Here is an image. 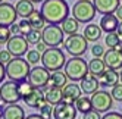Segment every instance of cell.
<instances>
[{"instance_id":"1","label":"cell","mask_w":122,"mask_h":119,"mask_svg":"<svg viewBox=\"0 0 122 119\" xmlns=\"http://www.w3.org/2000/svg\"><path fill=\"white\" fill-rule=\"evenodd\" d=\"M40 12L49 25H60L69 16V6L65 0H44Z\"/></svg>"},{"instance_id":"2","label":"cell","mask_w":122,"mask_h":119,"mask_svg":"<svg viewBox=\"0 0 122 119\" xmlns=\"http://www.w3.org/2000/svg\"><path fill=\"white\" fill-rule=\"evenodd\" d=\"M68 76V79H71L72 82H78L82 81L87 75H88V63L85 62V59H82L81 56L78 57H71L68 59L65 63V71H63Z\"/></svg>"},{"instance_id":"3","label":"cell","mask_w":122,"mask_h":119,"mask_svg":"<svg viewBox=\"0 0 122 119\" xmlns=\"http://www.w3.org/2000/svg\"><path fill=\"white\" fill-rule=\"evenodd\" d=\"M30 72H31L30 62L24 57H13L6 65V76L10 81H15V82L28 79Z\"/></svg>"},{"instance_id":"4","label":"cell","mask_w":122,"mask_h":119,"mask_svg":"<svg viewBox=\"0 0 122 119\" xmlns=\"http://www.w3.org/2000/svg\"><path fill=\"white\" fill-rule=\"evenodd\" d=\"M41 63L50 72H55V71H60L62 68H65L66 57H65V53L60 49L49 47L46 52L41 55Z\"/></svg>"},{"instance_id":"5","label":"cell","mask_w":122,"mask_h":119,"mask_svg":"<svg viewBox=\"0 0 122 119\" xmlns=\"http://www.w3.org/2000/svg\"><path fill=\"white\" fill-rule=\"evenodd\" d=\"M96 7L94 3L90 0H78L76 3H74L72 6V16L80 22V24H90L94 16H96Z\"/></svg>"},{"instance_id":"6","label":"cell","mask_w":122,"mask_h":119,"mask_svg":"<svg viewBox=\"0 0 122 119\" xmlns=\"http://www.w3.org/2000/svg\"><path fill=\"white\" fill-rule=\"evenodd\" d=\"M66 52L74 56V57H78V56H82L87 49H88V41L87 38L82 35V34H72V35H68V38L65 40L63 43Z\"/></svg>"},{"instance_id":"7","label":"cell","mask_w":122,"mask_h":119,"mask_svg":"<svg viewBox=\"0 0 122 119\" xmlns=\"http://www.w3.org/2000/svg\"><path fill=\"white\" fill-rule=\"evenodd\" d=\"M41 37L47 47H59L65 43V32L62 31L60 25H46L41 31Z\"/></svg>"},{"instance_id":"8","label":"cell","mask_w":122,"mask_h":119,"mask_svg":"<svg viewBox=\"0 0 122 119\" xmlns=\"http://www.w3.org/2000/svg\"><path fill=\"white\" fill-rule=\"evenodd\" d=\"M91 106L94 110H97L99 113H107L109 109L113 104V97L110 93L104 91V90H99L94 94H91Z\"/></svg>"},{"instance_id":"9","label":"cell","mask_w":122,"mask_h":119,"mask_svg":"<svg viewBox=\"0 0 122 119\" xmlns=\"http://www.w3.org/2000/svg\"><path fill=\"white\" fill-rule=\"evenodd\" d=\"M0 99H2L3 103H7V104H15L19 100H22L15 81L9 79V81H5L0 85Z\"/></svg>"},{"instance_id":"10","label":"cell","mask_w":122,"mask_h":119,"mask_svg":"<svg viewBox=\"0 0 122 119\" xmlns=\"http://www.w3.org/2000/svg\"><path fill=\"white\" fill-rule=\"evenodd\" d=\"M49 79H50V71L46 69L44 66H34L28 75V81L34 88L43 90L49 85Z\"/></svg>"},{"instance_id":"11","label":"cell","mask_w":122,"mask_h":119,"mask_svg":"<svg viewBox=\"0 0 122 119\" xmlns=\"http://www.w3.org/2000/svg\"><path fill=\"white\" fill-rule=\"evenodd\" d=\"M28 44L30 43L24 35H12L6 44V49L12 53L13 57H22L28 53Z\"/></svg>"},{"instance_id":"12","label":"cell","mask_w":122,"mask_h":119,"mask_svg":"<svg viewBox=\"0 0 122 119\" xmlns=\"http://www.w3.org/2000/svg\"><path fill=\"white\" fill-rule=\"evenodd\" d=\"M18 13H16L15 6L3 2L0 3V27H10L12 24H15Z\"/></svg>"},{"instance_id":"13","label":"cell","mask_w":122,"mask_h":119,"mask_svg":"<svg viewBox=\"0 0 122 119\" xmlns=\"http://www.w3.org/2000/svg\"><path fill=\"white\" fill-rule=\"evenodd\" d=\"M102 59L110 69H115V71L122 69V47L119 46L116 49H109Z\"/></svg>"},{"instance_id":"14","label":"cell","mask_w":122,"mask_h":119,"mask_svg":"<svg viewBox=\"0 0 122 119\" xmlns=\"http://www.w3.org/2000/svg\"><path fill=\"white\" fill-rule=\"evenodd\" d=\"M25 101V104H27L28 107H32V109H41L43 106L47 104L46 101V94L44 91H43L41 88H32V91L30 93L28 96H25L22 99Z\"/></svg>"},{"instance_id":"15","label":"cell","mask_w":122,"mask_h":119,"mask_svg":"<svg viewBox=\"0 0 122 119\" xmlns=\"http://www.w3.org/2000/svg\"><path fill=\"white\" fill-rule=\"evenodd\" d=\"M78 110L75 104H68V103H59L53 106V118L55 119H76Z\"/></svg>"},{"instance_id":"16","label":"cell","mask_w":122,"mask_h":119,"mask_svg":"<svg viewBox=\"0 0 122 119\" xmlns=\"http://www.w3.org/2000/svg\"><path fill=\"white\" fill-rule=\"evenodd\" d=\"M93 3L97 13L107 15V13H115L116 7L121 5V0H93Z\"/></svg>"},{"instance_id":"17","label":"cell","mask_w":122,"mask_h":119,"mask_svg":"<svg viewBox=\"0 0 122 119\" xmlns=\"http://www.w3.org/2000/svg\"><path fill=\"white\" fill-rule=\"evenodd\" d=\"M81 87L78 84H66L65 88H63V99L62 101L68 104H75V101L78 97H81Z\"/></svg>"},{"instance_id":"18","label":"cell","mask_w":122,"mask_h":119,"mask_svg":"<svg viewBox=\"0 0 122 119\" xmlns=\"http://www.w3.org/2000/svg\"><path fill=\"white\" fill-rule=\"evenodd\" d=\"M119 24L121 22L115 16V13H107V15H103L102 16V19H100V28H102V31H104L106 34L116 32Z\"/></svg>"},{"instance_id":"19","label":"cell","mask_w":122,"mask_h":119,"mask_svg":"<svg viewBox=\"0 0 122 119\" xmlns=\"http://www.w3.org/2000/svg\"><path fill=\"white\" fill-rule=\"evenodd\" d=\"M80 87H81L84 94H94L96 91H99V87H100L99 78L88 74L82 81H80Z\"/></svg>"},{"instance_id":"20","label":"cell","mask_w":122,"mask_h":119,"mask_svg":"<svg viewBox=\"0 0 122 119\" xmlns=\"http://www.w3.org/2000/svg\"><path fill=\"white\" fill-rule=\"evenodd\" d=\"M99 82L102 87H115L116 84H119V74L115 69L107 68L100 76H99Z\"/></svg>"},{"instance_id":"21","label":"cell","mask_w":122,"mask_h":119,"mask_svg":"<svg viewBox=\"0 0 122 119\" xmlns=\"http://www.w3.org/2000/svg\"><path fill=\"white\" fill-rule=\"evenodd\" d=\"M46 101L51 106H56L59 103H62V99H63V90L62 88H56V87H49L46 91Z\"/></svg>"},{"instance_id":"22","label":"cell","mask_w":122,"mask_h":119,"mask_svg":"<svg viewBox=\"0 0 122 119\" xmlns=\"http://www.w3.org/2000/svg\"><path fill=\"white\" fill-rule=\"evenodd\" d=\"M15 9H16L18 16H21L22 19H27L28 16L36 10L34 9V3L31 0H19V2L15 5Z\"/></svg>"},{"instance_id":"23","label":"cell","mask_w":122,"mask_h":119,"mask_svg":"<svg viewBox=\"0 0 122 119\" xmlns=\"http://www.w3.org/2000/svg\"><path fill=\"white\" fill-rule=\"evenodd\" d=\"M3 119H25V110L18 103L9 104L7 107H5Z\"/></svg>"},{"instance_id":"24","label":"cell","mask_w":122,"mask_h":119,"mask_svg":"<svg viewBox=\"0 0 122 119\" xmlns=\"http://www.w3.org/2000/svg\"><path fill=\"white\" fill-rule=\"evenodd\" d=\"M102 28H100V25L97 24H88L87 27L84 28V34L82 35L87 38V41H93V43H96V41H99V38L102 37Z\"/></svg>"},{"instance_id":"25","label":"cell","mask_w":122,"mask_h":119,"mask_svg":"<svg viewBox=\"0 0 122 119\" xmlns=\"http://www.w3.org/2000/svg\"><path fill=\"white\" fill-rule=\"evenodd\" d=\"M68 84V76L62 71H55L50 74V79H49V85L50 87H56V88H65Z\"/></svg>"},{"instance_id":"26","label":"cell","mask_w":122,"mask_h":119,"mask_svg":"<svg viewBox=\"0 0 122 119\" xmlns=\"http://www.w3.org/2000/svg\"><path fill=\"white\" fill-rule=\"evenodd\" d=\"M106 69H107V66H106V63H104V60L102 57H93L88 62V72L94 76H97V78Z\"/></svg>"},{"instance_id":"27","label":"cell","mask_w":122,"mask_h":119,"mask_svg":"<svg viewBox=\"0 0 122 119\" xmlns=\"http://www.w3.org/2000/svg\"><path fill=\"white\" fill-rule=\"evenodd\" d=\"M28 22H30V25L32 27V30H38V31H43V28L46 27V19H44V16L41 15V12H38V10H34L30 16H28Z\"/></svg>"},{"instance_id":"28","label":"cell","mask_w":122,"mask_h":119,"mask_svg":"<svg viewBox=\"0 0 122 119\" xmlns=\"http://www.w3.org/2000/svg\"><path fill=\"white\" fill-rule=\"evenodd\" d=\"M60 28L65 34L68 35H72V34H76L78 32V28H80V22H78L74 16H68V18L60 24Z\"/></svg>"},{"instance_id":"29","label":"cell","mask_w":122,"mask_h":119,"mask_svg":"<svg viewBox=\"0 0 122 119\" xmlns=\"http://www.w3.org/2000/svg\"><path fill=\"white\" fill-rule=\"evenodd\" d=\"M75 107H76L78 112H81L82 115H84V113H87L88 110H91V109H93V106H91V99H88L87 96H81V97H78V99H76V101H75Z\"/></svg>"},{"instance_id":"30","label":"cell","mask_w":122,"mask_h":119,"mask_svg":"<svg viewBox=\"0 0 122 119\" xmlns=\"http://www.w3.org/2000/svg\"><path fill=\"white\" fill-rule=\"evenodd\" d=\"M104 43H106V46L109 49H116L121 46L122 41H121V37L118 35V32H109L106 38H104Z\"/></svg>"},{"instance_id":"31","label":"cell","mask_w":122,"mask_h":119,"mask_svg":"<svg viewBox=\"0 0 122 119\" xmlns=\"http://www.w3.org/2000/svg\"><path fill=\"white\" fill-rule=\"evenodd\" d=\"M16 85H18V91H19V96L24 99L25 96H28L30 93L32 91V85H31V82L28 79H24V81H19V82H16Z\"/></svg>"},{"instance_id":"32","label":"cell","mask_w":122,"mask_h":119,"mask_svg":"<svg viewBox=\"0 0 122 119\" xmlns=\"http://www.w3.org/2000/svg\"><path fill=\"white\" fill-rule=\"evenodd\" d=\"M41 55L38 50H28L27 53V60L30 62V65H38V62H41Z\"/></svg>"},{"instance_id":"33","label":"cell","mask_w":122,"mask_h":119,"mask_svg":"<svg viewBox=\"0 0 122 119\" xmlns=\"http://www.w3.org/2000/svg\"><path fill=\"white\" fill-rule=\"evenodd\" d=\"M25 38H27V41L30 44H38L40 41H43L41 31H38V30H32L28 35H25Z\"/></svg>"},{"instance_id":"34","label":"cell","mask_w":122,"mask_h":119,"mask_svg":"<svg viewBox=\"0 0 122 119\" xmlns=\"http://www.w3.org/2000/svg\"><path fill=\"white\" fill-rule=\"evenodd\" d=\"M10 37H12V34H10L9 27H0V46L7 44V41L10 40Z\"/></svg>"},{"instance_id":"35","label":"cell","mask_w":122,"mask_h":119,"mask_svg":"<svg viewBox=\"0 0 122 119\" xmlns=\"http://www.w3.org/2000/svg\"><path fill=\"white\" fill-rule=\"evenodd\" d=\"M19 30H21V35H28V34L32 31V27L30 25V22H28V19H22L21 22H19Z\"/></svg>"},{"instance_id":"36","label":"cell","mask_w":122,"mask_h":119,"mask_svg":"<svg viewBox=\"0 0 122 119\" xmlns=\"http://www.w3.org/2000/svg\"><path fill=\"white\" fill-rule=\"evenodd\" d=\"M110 94H112L113 100H116V101H122V84H116L115 87H112Z\"/></svg>"},{"instance_id":"37","label":"cell","mask_w":122,"mask_h":119,"mask_svg":"<svg viewBox=\"0 0 122 119\" xmlns=\"http://www.w3.org/2000/svg\"><path fill=\"white\" fill-rule=\"evenodd\" d=\"M13 59V56H12V53L9 52V50H0V63H3L5 66L9 63L10 60Z\"/></svg>"},{"instance_id":"38","label":"cell","mask_w":122,"mask_h":119,"mask_svg":"<svg viewBox=\"0 0 122 119\" xmlns=\"http://www.w3.org/2000/svg\"><path fill=\"white\" fill-rule=\"evenodd\" d=\"M40 115L44 118V119H50L51 116H53V106L51 104H46V106H43L41 109H40Z\"/></svg>"},{"instance_id":"39","label":"cell","mask_w":122,"mask_h":119,"mask_svg":"<svg viewBox=\"0 0 122 119\" xmlns=\"http://www.w3.org/2000/svg\"><path fill=\"white\" fill-rule=\"evenodd\" d=\"M91 53H93V57H103L106 52H104L103 46H100V44H94V46L91 47Z\"/></svg>"},{"instance_id":"40","label":"cell","mask_w":122,"mask_h":119,"mask_svg":"<svg viewBox=\"0 0 122 119\" xmlns=\"http://www.w3.org/2000/svg\"><path fill=\"white\" fill-rule=\"evenodd\" d=\"M82 119H102V116H100V113L97 112V110L91 109V110H88L87 113H84Z\"/></svg>"},{"instance_id":"41","label":"cell","mask_w":122,"mask_h":119,"mask_svg":"<svg viewBox=\"0 0 122 119\" xmlns=\"http://www.w3.org/2000/svg\"><path fill=\"white\" fill-rule=\"evenodd\" d=\"M102 119H122V115L119 112H107L104 116H102Z\"/></svg>"},{"instance_id":"42","label":"cell","mask_w":122,"mask_h":119,"mask_svg":"<svg viewBox=\"0 0 122 119\" xmlns=\"http://www.w3.org/2000/svg\"><path fill=\"white\" fill-rule=\"evenodd\" d=\"M9 30H10V34H12V35H21L19 24H12L10 27H9Z\"/></svg>"},{"instance_id":"43","label":"cell","mask_w":122,"mask_h":119,"mask_svg":"<svg viewBox=\"0 0 122 119\" xmlns=\"http://www.w3.org/2000/svg\"><path fill=\"white\" fill-rule=\"evenodd\" d=\"M36 47H37L36 50H38V52H40V53H44V52H46V50L49 49V47H47V44L44 43V41H40V43H38V44H36Z\"/></svg>"},{"instance_id":"44","label":"cell","mask_w":122,"mask_h":119,"mask_svg":"<svg viewBox=\"0 0 122 119\" xmlns=\"http://www.w3.org/2000/svg\"><path fill=\"white\" fill-rule=\"evenodd\" d=\"M6 78V66L3 63H0V84H2Z\"/></svg>"},{"instance_id":"45","label":"cell","mask_w":122,"mask_h":119,"mask_svg":"<svg viewBox=\"0 0 122 119\" xmlns=\"http://www.w3.org/2000/svg\"><path fill=\"white\" fill-rule=\"evenodd\" d=\"M115 16L119 19V22H122V5H119L116 7V10H115Z\"/></svg>"},{"instance_id":"46","label":"cell","mask_w":122,"mask_h":119,"mask_svg":"<svg viewBox=\"0 0 122 119\" xmlns=\"http://www.w3.org/2000/svg\"><path fill=\"white\" fill-rule=\"evenodd\" d=\"M25 119H44L40 113H31V115H28V116H25Z\"/></svg>"},{"instance_id":"47","label":"cell","mask_w":122,"mask_h":119,"mask_svg":"<svg viewBox=\"0 0 122 119\" xmlns=\"http://www.w3.org/2000/svg\"><path fill=\"white\" fill-rule=\"evenodd\" d=\"M116 32H118V35L121 37V41H122V22L119 24V27H118V31H116Z\"/></svg>"},{"instance_id":"48","label":"cell","mask_w":122,"mask_h":119,"mask_svg":"<svg viewBox=\"0 0 122 119\" xmlns=\"http://www.w3.org/2000/svg\"><path fill=\"white\" fill-rule=\"evenodd\" d=\"M3 113H5V109H3V106L0 104V119L3 118Z\"/></svg>"},{"instance_id":"49","label":"cell","mask_w":122,"mask_h":119,"mask_svg":"<svg viewBox=\"0 0 122 119\" xmlns=\"http://www.w3.org/2000/svg\"><path fill=\"white\" fill-rule=\"evenodd\" d=\"M31 2H32V3H38V2H41V3H43L44 0H31Z\"/></svg>"},{"instance_id":"50","label":"cell","mask_w":122,"mask_h":119,"mask_svg":"<svg viewBox=\"0 0 122 119\" xmlns=\"http://www.w3.org/2000/svg\"><path fill=\"white\" fill-rule=\"evenodd\" d=\"M119 81H121V84H122V69H121V74H119Z\"/></svg>"},{"instance_id":"51","label":"cell","mask_w":122,"mask_h":119,"mask_svg":"<svg viewBox=\"0 0 122 119\" xmlns=\"http://www.w3.org/2000/svg\"><path fill=\"white\" fill-rule=\"evenodd\" d=\"M2 103H3V101H2V99H0V104H2Z\"/></svg>"},{"instance_id":"52","label":"cell","mask_w":122,"mask_h":119,"mask_svg":"<svg viewBox=\"0 0 122 119\" xmlns=\"http://www.w3.org/2000/svg\"><path fill=\"white\" fill-rule=\"evenodd\" d=\"M0 3H3V0H0Z\"/></svg>"},{"instance_id":"53","label":"cell","mask_w":122,"mask_h":119,"mask_svg":"<svg viewBox=\"0 0 122 119\" xmlns=\"http://www.w3.org/2000/svg\"><path fill=\"white\" fill-rule=\"evenodd\" d=\"M121 2H122V0H121Z\"/></svg>"}]
</instances>
